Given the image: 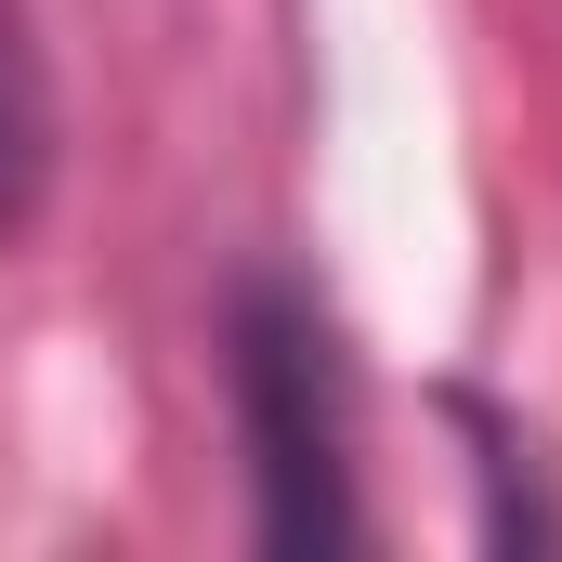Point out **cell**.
Segmentation results:
<instances>
[{"label": "cell", "instance_id": "cell-2", "mask_svg": "<svg viewBox=\"0 0 562 562\" xmlns=\"http://www.w3.org/2000/svg\"><path fill=\"white\" fill-rule=\"evenodd\" d=\"M53 157H66V119H53L40 26H26V0H0V249L53 210Z\"/></svg>", "mask_w": 562, "mask_h": 562}, {"label": "cell", "instance_id": "cell-3", "mask_svg": "<svg viewBox=\"0 0 562 562\" xmlns=\"http://www.w3.org/2000/svg\"><path fill=\"white\" fill-rule=\"evenodd\" d=\"M445 419L471 431V484H484V510H471V537L510 562L562 550V510H550V471H537V445H524V419L510 406H484V393H445Z\"/></svg>", "mask_w": 562, "mask_h": 562}, {"label": "cell", "instance_id": "cell-1", "mask_svg": "<svg viewBox=\"0 0 562 562\" xmlns=\"http://www.w3.org/2000/svg\"><path fill=\"white\" fill-rule=\"evenodd\" d=\"M223 419L249 471V550L262 562H353L367 550V471H353V340L301 262L223 276Z\"/></svg>", "mask_w": 562, "mask_h": 562}]
</instances>
